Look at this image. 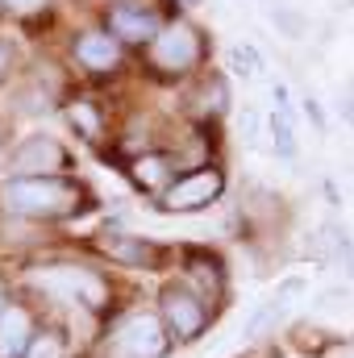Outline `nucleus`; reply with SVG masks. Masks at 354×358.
I'll return each instance as SVG.
<instances>
[{
	"label": "nucleus",
	"mask_w": 354,
	"mask_h": 358,
	"mask_svg": "<svg viewBox=\"0 0 354 358\" xmlns=\"http://www.w3.org/2000/svg\"><path fill=\"white\" fill-rule=\"evenodd\" d=\"M8 308V287H4V279H0V313Z\"/></svg>",
	"instance_id": "30"
},
{
	"label": "nucleus",
	"mask_w": 354,
	"mask_h": 358,
	"mask_svg": "<svg viewBox=\"0 0 354 358\" xmlns=\"http://www.w3.org/2000/svg\"><path fill=\"white\" fill-rule=\"evenodd\" d=\"M225 67H229L234 80H259L267 71V59L255 42H234V46L225 50Z\"/></svg>",
	"instance_id": "16"
},
{
	"label": "nucleus",
	"mask_w": 354,
	"mask_h": 358,
	"mask_svg": "<svg viewBox=\"0 0 354 358\" xmlns=\"http://www.w3.org/2000/svg\"><path fill=\"white\" fill-rule=\"evenodd\" d=\"M155 313L163 317L171 342H196V338L213 325V317H217L183 279H171V283L159 287V308H155Z\"/></svg>",
	"instance_id": "5"
},
{
	"label": "nucleus",
	"mask_w": 354,
	"mask_h": 358,
	"mask_svg": "<svg viewBox=\"0 0 354 358\" xmlns=\"http://www.w3.org/2000/svg\"><path fill=\"white\" fill-rule=\"evenodd\" d=\"M267 17H271V25H275V29H279V34H283L288 42H300V38L309 34V21H304V17H300L296 8H283V4H275V8H271Z\"/></svg>",
	"instance_id": "21"
},
{
	"label": "nucleus",
	"mask_w": 354,
	"mask_h": 358,
	"mask_svg": "<svg viewBox=\"0 0 354 358\" xmlns=\"http://www.w3.org/2000/svg\"><path fill=\"white\" fill-rule=\"evenodd\" d=\"M317 358H354V338H325L317 346Z\"/></svg>",
	"instance_id": "23"
},
{
	"label": "nucleus",
	"mask_w": 354,
	"mask_h": 358,
	"mask_svg": "<svg viewBox=\"0 0 354 358\" xmlns=\"http://www.w3.org/2000/svg\"><path fill=\"white\" fill-rule=\"evenodd\" d=\"M225 113H229V84H225L221 76L200 80L196 92H192V117H196V121H217V117H225Z\"/></svg>",
	"instance_id": "15"
},
{
	"label": "nucleus",
	"mask_w": 354,
	"mask_h": 358,
	"mask_svg": "<svg viewBox=\"0 0 354 358\" xmlns=\"http://www.w3.org/2000/svg\"><path fill=\"white\" fill-rule=\"evenodd\" d=\"M179 4H183V8H196V4H204V0H179Z\"/></svg>",
	"instance_id": "31"
},
{
	"label": "nucleus",
	"mask_w": 354,
	"mask_h": 358,
	"mask_svg": "<svg viewBox=\"0 0 354 358\" xmlns=\"http://www.w3.org/2000/svg\"><path fill=\"white\" fill-rule=\"evenodd\" d=\"M300 108H304V117H309V125L317 129V138H325V134H330V125H325V113H321V100H317V96H304V100H300Z\"/></svg>",
	"instance_id": "24"
},
{
	"label": "nucleus",
	"mask_w": 354,
	"mask_h": 358,
	"mask_svg": "<svg viewBox=\"0 0 354 358\" xmlns=\"http://www.w3.org/2000/svg\"><path fill=\"white\" fill-rule=\"evenodd\" d=\"M125 176H129V183H134L138 192H150V196L159 200V196L179 179V159L176 155H163V150H138V155L129 159Z\"/></svg>",
	"instance_id": "12"
},
{
	"label": "nucleus",
	"mask_w": 354,
	"mask_h": 358,
	"mask_svg": "<svg viewBox=\"0 0 354 358\" xmlns=\"http://www.w3.org/2000/svg\"><path fill=\"white\" fill-rule=\"evenodd\" d=\"M146 55H150V67L159 76H187L204 59V34L192 21H183V17L163 21L159 38L146 46Z\"/></svg>",
	"instance_id": "4"
},
{
	"label": "nucleus",
	"mask_w": 354,
	"mask_h": 358,
	"mask_svg": "<svg viewBox=\"0 0 354 358\" xmlns=\"http://www.w3.org/2000/svg\"><path fill=\"white\" fill-rule=\"evenodd\" d=\"M0 4H4L8 13H38L46 0H0Z\"/></svg>",
	"instance_id": "26"
},
{
	"label": "nucleus",
	"mask_w": 354,
	"mask_h": 358,
	"mask_svg": "<svg viewBox=\"0 0 354 358\" xmlns=\"http://www.w3.org/2000/svg\"><path fill=\"white\" fill-rule=\"evenodd\" d=\"M8 67H13V46H8V42H0V80L8 76Z\"/></svg>",
	"instance_id": "28"
},
{
	"label": "nucleus",
	"mask_w": 354,
	"mask_h": 358,
	"mask_svg": "<svg viewBox=\"0 0 354 358\" xmlns=\"http://www.w3.org/2000/svg\"><path fill=\"white\" fill-rule=\"evenodd\" d=\"M96 250L121 267H138V271H159L167 263V250L150 238H138V234H125V229H104L96 238Z\"/></svg>",
	"instance_id": "8"
},
{
	"label": "nucleus",
	"mask_w": 354,
	"mask_h": 358,
	"mask_svg": "<svg viewBox=\"0 0 354 358\" xmlns=\"http://www.w3.org/2000/svg\"><path fill=\"white\" fill-rule=\"evenodd\" d=\"M225 192V171L221 167H192V171H179V179L159 196V208L163 213H200L208 204H217Z\"/></svg>",
	"instance_id": "6"
},
{
	"label": "nucleus",
	"mask_w": 354,
	"mask_h": 358,
	"mask_svg": "<svg viewBox=\"0 0 354 358\" xmlns=\"http://www.w3.org/2000/svg\"><path fill=\"white\" fill-rule=\"evenodd\" d=\"M63 355H67V338H63V329L46 325V329H38V334H34L29 355H25V358H63Z\"/></svg>",
	"instance_id": "20"
},
{
	"label": "nucleus",
	"mask_w": 354,
	"mask_h": 358,
	"mask_svg": "<svg viewBox=\"0 0 354 358\" xmlns=\"http://www.w3.org/2000/svg\"><path fill=\"white\" fill-rule=\"evenodd\" d=\"M309 283H313V279H309V271H292V275H283V279L275 283L271 300H279V304H283V308L292 313V308H296V304H300V300L309 296Z\"/></svg>",
	"instance_id": "19"
},
{
	"label": "nucleus",
	"mask_w": 354,
	"mask_h": 358,
	"mask_svg": "<svg viewBox=\"0 0 354 358\" xmlns=\"http://www.w3.org/2000/svg\"><path fill=\"white\" fill-rule=\"evenodd\" d=\"M183 283L217 313L229 296V275H225V263L208 250H187L183 255Z\"/></svg>",
	"instance_id": "9"
},
{
	"label": "nucleus",
	"mask_w": 354,
	"mask_h": 358,
	"mask_svg": "<svg viewBox=\"0 0 354 358\" xmlns=\"http://www.w3.org/2000/svg\"><path fill=\"white\" fill-rule=\"evenodd\" d=\"M67 121H71V129H76L84 142H96L100 129H104V117H100V108H96L92 100H71V104H67Z\"/></svg>",
	"instance_id": "18"
},
{
	"label": "nucleus",
	"mask_w": 354,
	"mask_h": 358,
	"mask_svg": "<svg viewBox=\"0 0 354 358\" xmlns=\"http://www.w3.org/2000/svg\"><path fill=\"white\" fill-rule=\"evenodd\" d=\"M279 358H317V350L313 346H296V350H288V355H279Z\"/></svg>",
	"instance_id": "29"
},
{
	"label": "nucleus",
	"mask_w": 354,
	"mask_h": 358,
	"mask_svg": "<svg viewBox=\"0 0 354 358\" xmlns=\"http://www.w3.org/2000/svg\"><path fill=\"white\" fill-rule=\"evenodd\" d=\"M121 46H150L155 38H159V29H163V17L150 8V4H129V0H121V4H113L108 8V25H104Z\"/></svg>",
	"instance_id": "10"
},
{
	"label": "nucleus",
	"mask_w": 354,
	"mask_h": 358,
	"mask_svg": "<svg viewBox=\"0 0 354 358\" xmlns=\"http://www.w3.org/2000/svg\"><path fill=\"white\" fill-rule=\"evenodd\" d=\"M296 125H300V113L292 104V92H288L283 80H275L271 84V108H267V134H271V155L279 163H296L300 159V134H296Z\"/></svg>",
	"instance_id": "7"
},
{
	"label": "nucleus",
	"mask_w": 354,
	"mask_h": 358,
	"mask_svg": "<svg viewBox=\"0 0 354 358\" xmlns=\"http://www.w3.org/2000/svg\"><path fill=\"white\" fill-rule=\"evenodd\" d=\"M288 317H292V313H288V308H283L279 300H271V296H267L263 304H259V308L250 313V321L242 325V338H246V342H259V338H271V334H275V329H279V325H283Z\"/></svg>",
	"instance_id": "17"
},
{
	"label": "nucleus",
	"mask_w": 354,
	"mask_h": 358,
	"mask_svg": "<svg viewBox=\"0 0 354 358\" xmlns=\"http://www.w3.org/2000/svg\"><path fill=\"white\" fill-rule=\"evenodd\" d=\"M321 196L330 200V213H342V192H338V179L321 176Z\"/></svg>",
	"instance_id": "25"
},
{
	"label": "nucleus",
	"mask_w": 354,
	"mask_h": 358,
	"mask_svg": "<svg viewBox=\"0 0 354 358\" xmlns=\"http://www.w3.org/2000/svg\"><path fill=\"white\" fill-rule=\"evenodd\" d=\"M342 121H346V125L354 129V88L342 96Z\"/></svg>",
	"instance_id": "27"
},
{
	"label": "nucleus",
	"mask_w": 354,
	"mask_h": 358,
	"mask_svg": "<svg viewBox=\"0 0 354 358\" xmlns=\"http://www.w3.org/2000/svg\"><path fill=\"white\" fill-rule=\"evenodd\" d=\"M34 283L50 296H59L63 304H76L84 313H104L108 308V283L104 275L80 267V263H50V267L34 271Z\"/></svg>",
	"instance_id": "2"
},
{
	"label": "nucleus",
	"mask_w": 354,
	"mask_h": 358,
	"mask_svg": "<svg viewBox=\"0 0 354 358\" xmlns=\"http://www.w3.org/2000/svg\"><path fill=\"white\" fill-rule=\"evenodd\" d=\"M76 59H80V67H88L96 76L117 71L121 67V42L108 29H84L76 38Z\"/></svg>",
	"instance_id": "13"
},
{
	"label": "nucleus",
	"mask_w": 354,
	"mask_h": 358,
	"mask_svg": "<svg viewBox=\"0 0 354 358\" xmlns=\"http://www.w3.org/2000/svg\"><path fill=\"white\" fill-rule=\"evenodd\" d=\"M238 125H242L246 146H263V113H259L255 104H246V108L238 113Z\"/></svg>",
	"instance_id": "22"
},
{
	"label": "nucleus",
	"mask_w": 354,
	"mask_h": 358,
	"mask_svg": "<svg viewBox=\"0 0 354 358\" xmlns=\"http://www.w3.org/2000/svg\"><path fill=\"white\" fill-rule=\"evenodd\" d=\"M34 317L29 308L21 304H8L0 313V358H25L29 355V342H34Z\"/></svg>",
	"instance_id": "14"
},
{
	"label": "nucleus",
	"mask_w": 354,
	"mask_h": 358,
	"mask_svg": "<svg viewBox=\"0 0 354 358\" xmlns=\"http://www.w3.org/2000/svg\"><path fill=\"white\" fill-rule=\"evenodd\" d=\"M171 355V334L159 313H125L108 329V358H167Z\"/></svg>",
	"instance_id": "3"
},
{
	"label": "nucleus",
	"mask_w": 354,
	"mask_h": 358,
	"mask_svg": "<svg viewBox=\"0 0 354 358\" xmlns=\"http://www.w3.org/2000/svg\"><path fill=\"white\" fill-rule=\"evenodd\" d=\"M0 204L8 217H21V221H59V217H76L88 204V192L63 176L8 179L0 187Z\"/></svg>",
	"instance_id": "1"
},
{
	"label": "nucleus",
	"mask_w": 354,
	"mask_h": 358,
	"mask_svg": "<svg viewBox=\"0 0 354 358\" xmlns=\"http://www.w3.org/2000/svg\"><path fill=\"white\" fill-rule=\"evenodd\" d=\"M13 179H38V176H63L67 167V150L63 142L46 138V134H34L25 138L17 150H13Z\"/></svg>",
	"instance_id": "11"
}]
</instances>
